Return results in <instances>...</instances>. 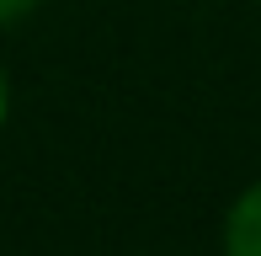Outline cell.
I'll use <instances>...</instances> for the list:
<instances>
[{
  "label": "cell",
  "mask_w": 261,
  "mask_h": 256,
  "mask_svg": "<svg viewBox=\"0 0 261 256\" xmlns=\"http://www.w3.org/2000/svg\"><path fill=\"white\" fill-rule=\"evenodd\" d=\"M224 256H261V182L234 197L224 219Z\"/></svg>",
  "instance_id": "obj_1"
},
{
  "label": "cell",
  "mask_w": 261,
  "mask_h": 256,
  "mask_svg": "<svg viewBox=\"0 0 261 256\" xmlns=\"http://www.w3.org/2000/svg\"><path fill=\"white\" fill-rule=\"evenodd\" d=\"M38 6H43V0H0V27H16V21H27Z\"/></svg>",
  "instance_id": "obj_2"
},
{
  "label": "cell",
  "mask_w": 261,
  "mask_h": 256,
  "mask_svg": "<svg viewBox=\"0 0 261 256\" xmlns=\"http://www.w3.org/2000/svg\"><path fill=\"white\" fill-rule=\"evenodd\" d=\"M6 118H11V75L0 64V128H6Z\"/></svg>",
  "instance_id": "obj_3"
}]
</instances>
